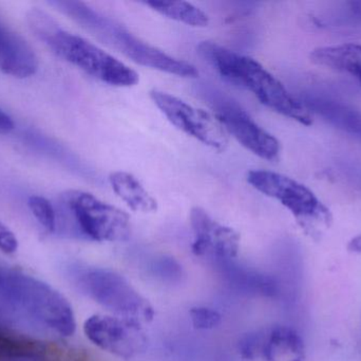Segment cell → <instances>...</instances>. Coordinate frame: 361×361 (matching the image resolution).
<instances>
[{
  "label": "cell",
  "instance_id": "cell-1",
  "mask_svg": "<svg viewBox=\"0 0 361 361\" xmlns=\"http://www.w3.org/2000/svg\"><path fill=\"white\" fill-rule=\"evenodd\" d=\"M197 50L224 80L250 91L269 110L301 124H312L311 112L302 102L256 59L209 40L202 42Z\"/></svg>",
  "mask_w": 361,
  "mask_h": 361
},
{
  "label": "cell",
  "instance_id": "cell-2",
  "mask_svg": "<svg viewBox=\"0 0 361 361\" xmlns=\"http://www.w3.org/2000/svg\"><path fill=\"white\" fill-rule=\"evenodd\" d=\"M31 31L57 57L88 76L116 87H131L140 82L137 71L82 36L63 29L52 16L33 8L27 13Z\"/></svg>",
  "mask_w": 361,
  "mask_h": 361
},
{
  "label": "cell",
  "instance_id": "cell-3",
  "mask_svg": "<svg viewBox=\"0 0 361 361\" xmlns=\"http://www.w3.org/2000/svg\"><path fill=\"white\" fill-rule=\"evenodd\" d=\"M0 301L29 324L63 337L75 333L73 309L68 299L37 278L18 271L0 273Z\"/></svg>",
  "mask_w": 361,
  "mask_h": 361
},
{
  "label": "cell",
  "instance_id": "cell-4",
  "mask_svg": "<svg viewBox=\"0 0 361 361\" xmlns=\"http://www.w3.org/2000/svg\"><path fill=\"white\" fill-rule=\"evenodd\" d=\"M53 4L94 33L106 44L139 65L180 78H195L199 76V70L192 64L171 57L161 49L148 44L118 21L101 14L82 2L56 1Z\"/></svg>",
  "mask_w": 361,
  "mask_h": 361
},
{
  "label": "cell",
  "instance_id": "cell-5",
  "mask_svg": "<svg viewBox=\"0 0 361 361\" xmlns=\"http://www.w3.org/2000/svg\"><path fill=\"white\" fill-rule=\"evenodd\" d=\"M76 284L89 298L118 317L133 321L149 322L154 316L144 298L123 276L104 268H85L75 273Z\"/></svg>",
  "mask_w": 361,
  "mask_h": 361
},
{
  "label": "cell",
  "instance_id": "cell-6",
  "mask_svg": "<svg viewBox=\"0 0 361 361\" xmlns=\"http://www.w3.org/2000/svg\"><path fill=\"white\" fill-rule=\"evenodd\" d=\"M61 199L78 232L86 239L124 242L130 237V218L123 210L85 191H67Z\"/></svg>",
  "mask_w": 361,
  "mask_h": 361
},
{
  "label": "cell",
  "instance_id": "cell-7",
  "mask_svg": "<svg viewBox=\"0 0 361 361\" xmlns=\"http://www.w3.org/2000/svg\"><path fill=\"white\" fill-rule=\"evenodd\" d=\"M247 182L265 196L279 201L301 222L317 220L329 224L328 208L305 184L276 172L252 170L248 172Z\"/></svg>",
  "mask_w": 361,
  "mask_h": 361
},
{
  "label": "cell",
  "instance_id": "cell-8",
  "mask_svg": "<svg viewBox=\"0 0 361 361\" xmlns=\"http://www.w3.org/2000/svg\"><path fill=\"white\" fill-rule=\"evenodd\" d=\"M150 97L167 120L182 133L216 152H224L228 148V135L209 112L159 89H152Z\"/></svg>",
  "mask_w": 361,
  "mask_h": 361
},
{
  "label": "cell",
  "instance_id": "cell-9",
  "mask_svg": "<svg viewBox=\"0 0 361 361\" xmlns=\"http://www.w3.org/2000/svg\"><path fill=\"white\" fill-rule=\"evenodd\" d=\"M84 333L93 345L123 360L137 357L147 348L139 322L118 316H91L85 321Z\"/></svg>",
  "mask_w": 361,
  "mask_h": 361
},
{
  "label": "cell",
  "instance_id": "cell-10",
  "mask_svg": "<svg viewBox=\"0 0 361 361\" xmlns=\"http://www.w3.org/2000/svg\"><path fill=\"white\" fill-rule=\"evenodd\" d=\"M216 118L226 131L252 154L267 161L279 158L280 143L276 137L258 124L246 110L226 99L214 102Z\"/></svg>",
  "mask_w": 361,
  "mask_h": 361
},
{
  "label": "cell",
  "instance_id": "cell-11",
  "mask_svg": "<svg viewBox=\"0 0 361 361\" xmlns=\"http://www.w3.org/2000/svg\"><path fill=\"white\" fill-rule=\"evenodd\" d=\"M189 218L193 233L191 249L195 256L224 263L238 256L240 235L237 231L216 222L200 207L192 208Z\"/></svg>",
  "mask_w": 361,
  "mask_h": 361
},
{
  "label": "cell",
  "instance_id": "cell-12",
  "mask_svg": "<svg viewBox=\"0 0 361 361\" xmlns=\"http://www.w3.org/2000/svg\"><path fill=\"white\" fill-rule=\"evenodd\" d=\"M38 59L29 42L0 20V70L17 78L34 76Z\"/></svg>",
  "mask_w": 361,
  "mask_h": 361
},
{
  "label": "cell",
  "instance_id": "cell-13",
  "mask_svg": "<svg viewBox=\"0 0 361 361\" xmlns=\"http://www.w3.org/2000/svg\"><path fill=\"white\" fill-rule=\"evenodd\" d=\"M312 114L324 119L335 129L361 142V112L353 106L324 95L307 93L300 100Z\"/></svg>",
  "mask_w": 361,
  "mask_h": 361
},
{
  "label": "cell",
  "instance_id": "cell-14",
  "mask_svg": "<svg viewBox=\"0 0 361 361\" xmlns=\"http://www.w3.org/2000/svg\"><path fill=\"white\" fill-rule=\"evenodd\" d=\"M311 61L316 65L350 74L361 83V45L320 47L311 53Z\"/></svg>",
  "mask_w": 361,
  "mask_h": 361
},
{
  "label": "cell",
  "instance_id": "cell-15",
  "mask_svg": "<svg viewBox=\"0 0 361 361\" xmlns=\"http://www.w3.org/2000/svg\"><path fill=\"white\" fill-rule=\"evenodd\" d=\"M110 186L116 196L131 210L141 213H152L158 210V201L133 174L128 172H112Z\"/></svg>",
  "mask_w": 361,
  "mask_h": 361
},
{
  "label": "cell",
  "instance_id": "cell-16",
  "mask_svg": "<svg viewBox=\"0 0 361 361\" xmlns=\"http://www.w3.org/2000/svg\"><path fill=\"white\" fill-rule=\"evenodd\" d=\"M263 356L267 361H305V343L288 326H277L265 337Z\"/></svg>",
  "mask_w": 361,
  "mask_h": 361
},
{
  "label": "cell",
  "instance_id": "cell-17",
  "mask_svg": "<svg viewBox=\"0 0 361 361\" xmlns=\"http://www.w3.org/2000/svg\"><path fill=\"white\" fill-rule=\"evenodd\" d=\"M145 4L159 14L190 27L205 28L209 25L208 15L190 2L175 1V0H148Z\"/></svg>",
  "mask_w": 361,
  "mask_h": 361
},
{
  "label": "cell",
  "instance_id": "cell-18",
  "mask_svg": "<svg viewBox=\"0 0 361 361\" xmlns=\"http://www.w3.org/2000/svg\"><path fill=\"white\" fill-rule=\"evenodd\" d=\"M27 205L34 218L48 232H54L56 230V212L48 199L38 195H33L30 197Z\"/></svg>",
  "mask_w": 361,
  "mask_h": 361
},
{
  "label": "cell",
  "instance_id": "cell-19",
  "mask_svg": "<svg viewBox=\"0 0 361 361\" xmlns=\"http://www.w3.org/2000/svg\"><path fill=\"white\" fill-rule=\"evenodd\" d=\"M192 326L197 330H212L220 326L222 316L219 312L208 307H193L189 312Z\"/></svg>",
  "mask_w": 361,
  "mask_h": 361
},
{
  "label": "cell",
  "instance_id": "cell-20",
  "mask_svg": "<svg viewBox=\"0 0 361 361\" xmlns=\"http://www.w3.org/2000/svg\"><path fill=\"white\" fill-rule=\"evenodd\" d=\"M264 341L259 335L248 334L239 343L240 353L246 360H254L259 353H262Z\"/></svg>",
  "mask_w": 361,
  "mask_h": 361
},
{
  "label": "cell",
  "instance_id": "cell-21",
  "mask_svg": "<svg viewBox=\"0 0 361 361\" xmlns=\"http://www.w3.org/2000/svg\"><path fill=\"white\" fill-rule=\"evenodd\" d=\"M18 247L16 235L0 222V251L4 254H13L18 250Z\"/></svg>",
  "mask_w": 361,
  "mask_h": 361
},
{
  "label": "cell",
  "instance_id": "cell-22",
  "mask_svg": "<svg viewBox=\"0 0 361 361\" xmlns=\"http://www.w3.org/2000/svg\"><path fill=\"white\" fill-rule=\"evenodd\" d=\"M14 121L4 110H0V134H8L14 129Z\"/></svg>",
  "mask_w": 361,
  "mask_h": 361
},
{
  "label": "cell",
  "instance_id": "cell-23",
  "mask_svg": "<svg viewBox=\"0 0 361 361\" xmlns=\"http://www.w3.org/2000/svg\"><path fill=\"white\" fill-rule=\"evenodd\" d=\"M349 249L361 256V235L354 237L349 243Z\"/></svg>",
  "mask_w": 361,
  "mask_h": 361
},
{
  "label": "cell",
  "instance_id": "cell-24",
  "mask_svg": "<svg viewBox=\"0 0 361 361\" xmlns=\"http://www.w3.org/2000/svg\"><path fill=\"white\" fill-rule=\"evenodd\" d=\"M4 361H51L48 360H44L42 357V355H36V356H27V357H19V358H13V360H4Z\"/></svg>",
  "mask_w": 361,
  "mask_h": 361
}]
</instances>
